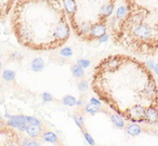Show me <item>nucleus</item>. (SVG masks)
Masks as SVG:
<instances>
[{"label":"nucleus","instance_id":"22","mask_svg":"<svg viewBox=\"0 0 158 146\" xmlns=\"http://www.w3.org/2000/svg\"><path fill=\"white\" fill-rule=\"evenodd\" d=\"M89 88V85H88V81L86 80H81L80 82L78 83V89L80 90V91H87Z\"/></svg>","mask_w":158,"mask_h":146},{"label":"nucleus","instance_id":"20","mask_svg":"<svg viewBox=\"0 0 158 146\" xmlns=\"http://www.w3.org/2000/svg\"><path fill=\"white\" fill-rule=\"evenodd\" d=\"M60 54H61L62 56H64V57H69V56H72V55H73V50L67 47V48L62 49V50L60 51Z\"/></svg>","mask_w":158,"mask_h":146},{"label":"nucleus","instance_id":"11","mask_svg":"<svg viewBox=\"0 0 158 146\" xmlns=\"http://www.w3.org/2000/svg\"><path fill=\"white\" fill-rule=\"evenodd\" d=\"M128 15V8L125 6H120L118 9L116 10V16L118 20H125Z\"/></svg>","mask_w":158,"mask_h":146},{"label":"nucleus","instance_id":"32","mask_svg":"<svg viewBox=\"0 0 158 146\" xmlns=\"http://www.w3.org/2000/svg\"><path fill=\"white\" fill-rule=\"evenodd\" d=\"M1 119H2V117H1V116H0V120H1Z\"/></svg>","mask_w":158,"mask_h":146},{"label":"nucleus","instance_id":"19","mask_svg":"<svg viewBox=\"0 0 158 146\" xmlns=\"http://www.w3.org/2000/svg\"><path fill=\"white\" fill-rule=\"evenodd\" d=\"M21 146H40V144L36 141H31L29 139H24L21 144Z\"/></svg>","mask_w":158,"mask_h":146},{"label":"nucleus","instance_id":"13","mask_svg":"<svg viewBox=\"0 0 158 146\" xmlns=\"http://www.w3.org/2000/svg\"><path fill=\"white\" fill-rule=\"evenodd\" d=\"M72 73L76 78H81V77L85 75V69L76 64V65H74L72 67Z\"/></svg>","mask_w":158,"mask_h":146},{"label":"nucleus","instance_id":"7","mask_svg":"<svg viewBox=\"0 0 158 146\" xmlns=\"http://www.w3.org/2000/svg\"><path fill=\"white\" fill-rule=\"evenodd\" d=\"M142 132V128L138 123H131L127 127V133L131 136H138Z\"/></svg>","mask_w":158,"mask_h":146},{"label":"nucleus","instance_id":"1","mask_svg":"<svg viewBox=\"0 0 158 146\" xmlns=\"http://www.w3.org/2000/svg\"><path fill=\"white\" fill-rule=\"evenodd\" d=\"M69 27H68L67 23L65 21H61V22L57 23L56 27L54 29V38L60 46H61L62 42L67 40V38L69 37Z\"/></svg>","mask_w":158,"mask_h":146},{"label":"nucleus","instance_id":"25","mask_svg":"<svg viewBox=\"0 0 158 146\" xmlns=\"http://www.w3.org/2000/svg\"><path fill=\"white\" fill-rule=\"evenodd\" d=\"M98 40H99V42H101V44H104V42H107V40H108V35H107V34H105V35H103L102 37H100Z\"/></svg>","mask_w":158,"mask_h":146},{"label":"nucleus","instance_id":"29","mask_svg":"<svg viewBox=\"0 0 158 146\" xmlns=\"http://www.w3.org/2000/svg\"><path fill=\"white\" fill-rule=\"evenodd\" d=\"M76 105H77V106H82V105H84V101H82V100H79V101H77Z\"/></svg>","mask_w":158,"mask_h":146},{"label":"nucleus","instance_id":"31","mask_svg":"<svg viewBox=\"0 0 158 146\" xmlns=\"http://www.w3.org/2000/svg\"><path fill=\"white\" fill-rule=\"evenodd\" d=\"M1 67H2V64H1V61H0V69H1Z\"/></svg>","mask_w":158,"mask_h":146},{"label":"nucleus","instance_id":"3","mask_svg":"<svg viewBox=\"0 0 158 146\" xmlns=\"http://www.w3.org/2000/svg\"><path fill=\"white\" fill-rule=\"evenodd\" d=\"M158 122V108L154 106H149L145 111V122L147 124H155Z\"/></svg>","mask_w":158,"mask_h":146},{"label":"nucleus","instance_id":"2","mask_svg":"<svg viewBox=\"0 0 158 146\" xmlns=\"http://www.w3.org/2000/svg\"><path fill=\"white\" fill-rule=\"evenodd\" d=\"M106 34V25L104 23H95L92 25V28L90 31V39H99L103 35Z\"/></svg>","mask_w":158,"mask_h":146},{"label":"nucleus","instance_id":"10","mask_svg":"<svg viewBox=\"0 0 158 146\" xmlns=\"http://www.w3.org/2000/svg\"><path fill=\"white\" fill-rule=\"evenodd\" d=\"M110 119H112L113 123L117 127V128H123L125 127V119L123 117H120L119 115L115 114V115H112L110 116Z\"/></svg>","mask_w":158,"mask_h":146},{"label":"nucleus","instance_id":"24","mask_svg":"<svg viewBox=\"0 0 158 146\" xmlns=\"http://www.w3.org/2000/svg\"><path fill=\"white\" fill-rule=\"evenodd\" d=\"M53 100V96L51 95L50 93H44L42 94V101H44V102H51V101Z\"/></svg>","mask_w":158,"mask_h":146},{"label":"nucleus","instance_id":"8","mask_svg":"<svg viewBox=\"0 0 158 146\" xmlns=\"http://www.w3.org/2000/svg\"><path fill=\"white\" fill-rule=\"evenodd\" d=\"M41 131V126H27L26 129V133L31 137H37L38 135H40Z\"/></svg>","mask_w":158,"mask_h":146},{"label":"nucleus","instance_id":"5","mask_svg":"<svg viewBox=\"0 0 158 146\" xmlns=\"http://www.w3.org/2000/svg\"><path fill=\"white\" fill-rule=\"evenodd\" d=\"M63 5H64V9L66 10L69 15H74L76 13V2H75V0H63Z\"/></svg>","mask_w":158,"mask_h":146},{"label":"nucleus","instance_id":"6","mask_svg":"<svg viewBox=\"0 0 158 146\" xmlns=\"http://www.w3.org/2000/svg\"><path fill=\"white\" fill-rule=\"evenodd\" d=\"M31 67L34 72H41L44 68V61L41 57H36V59H34L31 61Z\"/></svg>","mask_w":158,"mask_h":146},{"label":"nucleus","instance_id":"15","mask_svg":"<svg viewBox=\"0 0 158 146\" xmlns=\"http://www.w3.org/2000/svg\"><path fill=\"white\" fill-rule=\"evenodd\" d=\"M77 103V100L72 95H66L63 98V104L66 106H75Z\"/></svg>","mask_w":158,"mask_h":146},{"label":"nucleus","instance_id":"14","mask_svg":"<svg viewBox=\"0 0 158 146\" xmlns=\"http://www.w3.org/2000/svg\"><path fill=\"white\" fill-rule=\"evenodd\" d=\"M2 78H3V80H6V81H12L15 78V73H14L13 70L7 69L2 73Z\"/></svg>","mask_w":158,"mask_h":146},{"label":"nucleus","instance_id":"21","mask_svg":"<svg viewBox=\"0 0 158 146\" xmlns=\"http://www.w3.org/2000/svg\"><path fill=\"white\" fill-rule=\"evenodd\" d=\"M77 65H79L81 68H87V67H89L90 66V61L89 60H84V59H81V60H78V63H77Z\"/></svg>","mask_w":158,"mask_h":146},{"label":"nucleus","instance_id":"17","mask_svg":"<svg viewBox=\"0 0 158 146\" xmlns=\"http://www.w3.org/2000/svg\"><path fill=\"white\" fill-rule=\"evenodd\" d=\"M26 123L27 126H41L40 120H38L35 117H31V116H26Z\"/></svg>","mask_w":158,"mask_h":146},{"label":"nucleus","instance_id":"27","mask_svg":"<svg viewBox=\"0 0 158 146\" xmlns=\"http://www.w3.org/2000/svg\"><path fill=\"white\" fill-rule=\"evenodd\" d=\"M146 65H147V68H151V69H154V66H155V63H154V61H148L146 63Z\"/></svg>","mask_w":158,"mask_h":146},{"label":"nucleus","instance_id":"30","mask_svg":"<svg viewBox=\"0 0 158 146\" xmlns=\"http://www.w3.org/2000/svg\"><path fill=\"white\" fill-rule=\"evenodd\" d=\"M154 72H155L156 74L158 75V63L155 64V66H154Z\"/></svg>","mask_w":158,"mask_h":146},{"label":"nucleus","instance_id":"26","mask_svg":"<svg viewBox=\"0 0 158 146\" xmlns=\"http://www.w3.org/2000/svg\"><path fill=\"white\" fill-rule=\"evenodd\" d=\"M90 103H92V104H94V105H98V106H100V105H101V102H100V101L98 100V98H91Z\"/></svg>","mask_w":158,"mask_h":146},{"label":"nucleus","instance_id":"18","mask_svg":"<svg viewBox=\"0 0 158 146\" xmlns=\"http://www.w3.org/2000/svg\"><path fill=\"white\" fill-rule=\"evenodd\" d=\"M73 118H74V120H75V122H76V123H77V126H78L79 128H80V129H81V130H82V132H84V131H86V130H85L84 119H82L81 116H76V115H75Z\"/></svg>","mask_w":158,"mask_h":146},{"label":"nucleus","instance_id":"33","mask_svg":"<svg viewBox=\"0 0 158 146\" xmlns=\"http://www.w3.org/2000/svg\"><path fill=\"white\" fill-rule=\"evenodd\" d=\"M0 56H1V55H0Z\"/></svg>","mask_w":158,"mask_h":146},{"label":"nucleus","instance_id":"9","mask_svg":"<svg viewBox=\"0 0 158 146\" xmlns=\"http://www.w3.org/2000/svg\"><path fill=\"white\" fill-rule=\"evenodd\" d=\"M114 11V6L112 3H108V5H105L100 9V14H101L103 18H108L110 14Z\"/></svg>","mask_w":158,"mask_h":146},{"label":"nucleus","instance_id":"16","mask_svg":"<svg viewBox=\"0 0 158 146\" xmlns=\"http://www.w3.org/2000/svg\"><path fill=\"white\" fill-rule=\"evenodd\" d=\"M100 109H101L100 108V106L92 104V103H88V104L86 105V111L87 113L95 114V113H98V111H100Z\"/></svg>","mask_w":158,"mask_h":146},{"label":"nucleus","instance_id":"28","mask_svg":"<svg viewBox=\"0 0 158 146\" xmlns=\"http://www.w3.org/2000/svg\"><path fill=\"white\" fill-rule=\"evenodd\" d=\"M11 56L13 57V59H15V60H20L21 57H22V55H21V53H19V52H14Z\"/></svg>","mask_w":158,"mask_h":146},{"label":"nucleus","instance_id":"23","mask_svg":"<svg viewBox=\"0 0 158 146\" xmlns=\"http://www.w3.org/2000/svg\"><path fill=\"white\" fill-rule=\"evenodd\" d=\"M84 136H85V139H86V141L88 142L90 145H95V142H94V140L92 139V136H91L90 134H89L88 132H86V131H84Z\"/></svg>","mask_w":158,"mask_h":146},{"label":"nucleus","instance_id":"12","mask_svg":"<svg viewBox=\"0 0 158 146\" xmlns=\"http://www.w3.org/2000/svg\"><path fill=\"white\" fill-rule=\"evenodd\" d=\"M42 137H44V141L49 142V143H55V142H57V135L55 134V133L51 132V131L44 132V135H42Z\"/></svg>","mask_w":158,"mask_h":146},{"label":"nucleus","instance_id":"4","mask_svg":"<svg viewBox=\"0 0 158 146\" xmlns=\"http://www.w3.org/2000/svg\"><path fill=\"white\" fill-rule=\"evenodd\" d=\"M92 23L91 22H82L81 24L78 26V34L80 36H89L90 35V31H91V28H92Z\"/></svg>","mask_w":158,"mask_h":146}]
</instances>
